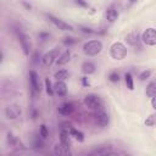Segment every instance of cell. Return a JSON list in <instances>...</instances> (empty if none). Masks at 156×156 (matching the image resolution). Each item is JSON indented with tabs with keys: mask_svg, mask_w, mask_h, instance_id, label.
<instances>
[{
	"mask_svg": "<svg viewBox=\"0 0 156 156\" xmlns=\"http://www.w3.org/2000/svg\"><path fill=\"white\" fill-rule=\"evenodd\" d=\"M102 50V43L100 40H89L83 45V52L88 56H95Z\"/></svg>",
	"mask_w": 156,
	"mask_h": 156,
	"instance_id": "obj_1",
	"label": "cell"
},
{
	"mask_svg": "<svg viewBox=\"0 0 156 156\" xmlns=\"http://www.w3.org/2000/svg\"><path fill=\"white\" fill-rule=\"evenodd\" d=\"M110 55L115 60H123L127 55V48L122 43L116 41L110 48Z\"/></svg>",
	"mask_w": 156,
	"mask_h": 156,
	"instance_id": "obj_2",
	"label": "cell"
},
{
	"mask_svg": "<svg viewBox=\"0 0 156 156\" xmlns=\"http://www.w3.org/2000/svg\"><path fill=\"white\" fill-rule=\"evenodd\" d=\"M93 116H94V122H95V124L99 126V127H101V128H105V127L108 124V122H110L108 115L102 110V107H101V108H98V110H94Z\"/></svg>",
	"mask_w": 156,
	"mask_h": 156,
	"instance_id": "obj_3",
	"label": "cell"
},
{
	"mask_svg": "<svg viewBox=\"0 0 156 156\" xmlns=\"http://www.w3.org/2000/svg\"><path fill=\"white\" fill-rule=\"evenodd\" d=\"M84 105L90 108V110H98V108H101L102 107V101L101 99L95 95V94H88L85 98H84Z\"/></svg>",
	"mask_w": 156,
	"mask_h": 156,
	"instance_id": "obj_4",
	"label": "cell"
},
{
	"mask_svg": "<svg viewBox=\"0 0 156 156\" xmlns=\"http://www.w3.org/2000/svg\"><path fill=\"white\" fill-rule=\"evenodd\" d=\"M141 40L144 44L149 46L156 45V29L155 28H146L141 34Z\"/></svg>",
	"mask_w": 156,
	"mask_h": 156,
	"instance_id": "obj_5",
	"label": "cell"
},
{
	"mask_svg": "<svg viewBox=\"0 0 156 156\" xmlns=\"http://www.w3.org/2000/svg\"><path fill=\"white\" fill-rule=\"evenodd\" d=\"M15 33H16V35H17V38H18V41H20V44H21V46H22V50H23L24 55H29L30 44H29V41H28L27 35H26L20 28H16V29H15Z\"/></svg>",
	"mask_w": 156,
	"mask_h": 156,
	"instance_id": "obj_6",
	"label": "cell"
},
{
	"mask_svg": "<svg viewBox=\"0 0 156 156\" xmlns=\"http://www.w3.org/2000/svg\"><path fill=\"white\" fill-rule=\"evenodd\" d=\"M58 52H60V50H58L57 48H55V49L50 50L49 52H46L45 55H43V57H41V63H43V66H45V67L51 66V65L54 63V61L57 58Z\"/></svg>",
	"mask_w": 156,
	"mask_h": 156,
	"instance_id": "obj_7",
	"label": "cell"
},
{
	"mask_svg": "<svg viewBox=\"0 0 156 156\" xmlns=\"http://www.w3.org/2000/svg\"><path fill=\"white\" fill-rule=\"evenodd\" d=\"M48 18H49V21H50L55 27H57V28L61 29V30H73V27H72L71 24H68L67 22H65V21H62V20H60V18L52 16V15H48Z\"/></svg>",
	"mask_w": 156,
	"mask_h": 156,
	"instance_id": "obj_8",
	"label": "cell"
},
{
	"mask_svg": "<svg viewBox=\"0 0 156 156\" xmlns=\"http://www.w3.org/2000/svg\"><path fill=\"white\" fill-rule=\"evenodd\" d=\"M21 107L16 104H11V105H7L5 107V116L9 118V119H15L17 117H20L21 115Z\"/></svg>",
	"mask_w": 156,
	"mask_h": 156,
	"instance_id": "obj_9",
	"label": "cell"
},
{
	"mask_svg": "<svg viewBox=\"0 0 156 156\" xmlns=\"http://www.w3.org/2000/svg\"><path fill=\"white\" fill-rule=\"evenodd\" d=\"M29 83L34 91H37V93L41 91V84H40V79H39V76L37 74V72H34V71L29 72Z\"/></svg>",
	"mask_w": 156,
	"mask_h": 156,
	"instance_id": "obj_10",
	"label": "cell"
},
{
	"mask_svg": "<svg viewBox=\"0 0 156 156\" xmlns=\"http://www.w3.org/2000/svg\"><path fill=\"white\" fill-rule=\"evenodd\" d=\"M54 91L58 95V96H65L67 94V85L63 80H57L54 85Z\"/></svg>",
	"mask_w": 156,
	"mask_h": 156,
	"instance_id": "obj_11",
	"label": "cell"
},
{
	"mask_svg": "<svg viewBox=\"0 0 156 156\" xmlns=\"http://www.w3.org/2000/svg\"><path fill=\"white\" fill-rule=\"evenodd\" d=\"M74 111V105L72 102H65L58 106V112L63 116H69Z\"/></svg>",
	"mask_w": 156,
	"mask_h": 156,
	"instance_id": "obj_12",
	"label": "cell"
},
{
	"mask_svg": "<svg viewBox=\"0 0 156 156\" xmlns=\"http://www.w3.org/2000/svg\"><path fill=\"white\" fill-rule=\"evenodd\" d=\"M91 155H95V156H104V155H113L116 154V151L111 150L110 147H106V146H101L99 149H95L90 152Z\"/></svg>",
	"mask_w": 156,
	"mask_h": 156,
	"instance_id": "obj_13",
	"label": "cell"
},
{
	"mask_svg": "<svg viewBox=\"0 0 156 156\" xmlns=\"http://www.w3.org/2000/svg\"><path fill=\"white\" fill-rule=\"evenodd\" d=\"M69 130L68 129H65L62 128L61 132H60V143L67 147H69Z\"/></svg>",
	"mask_w": 156,
	"mask_h": 156,
	"instance_id": "obj_14",
	"label": "cell"
},
{
	"mask_svg": "<svg viewBox=\"0 0 156 156\" xmlns=\"http://www.w3.org/2000/svg\"><path fill=\"white\" fill-rule=\"evenodd\" d=\"M95 65L93 63V62H90V61H85L83 65H82V71H83V73L84 74H87V76H89V74H93L94 72H95Z\"/></svg>",
	"mask_w": 156,
	"mask_h": 156,
	"instance_id": "obj_15",
	"label": "cell"
},
{
	"mask_svg": "<svg viewBox=\"0 0 156 156\" xmlns=\"http://www.w3.org/2000/svg\"><path fill=\"white\" fill-rule=\"evenodd\" d=\"M126 40H127V43H128L129 45L136 46V45L139 44V34H138V32H133V33L128 34V35L126 37Z\"/></svg>",
	"mask_w": 156,
	"mask_h": 156,
	"instance_id": "obj_16",
	"label": "cell"
},
{
	"mask_svg": "<svg viewBox=\"0 0 156 156\" xmlns=\"http://www.w3.org/2000/svg\"><path fill=\"white\" fill-rule=\"evenodd\" d=\"M54 154L55 155H68L69 154V147L62 145L61 143L60 144H56L54 146Z\"/></svg>",
	"mask_w": 156,
	"mask_h": 156,
	"instance_id": "obj_17",
	"label": "cell"
},
{
	"mask_svg": "<svg viewBox=\"0 0 156 156\" xmlns=\"http://www.w3.org/2000/svg\"><path fill=\"white\" fill-rule=\"evenodd\" d=\"M117 18H118V12H117V10L113 9V7H108V9L106 10V20H107L108 22H115Z\"/></svg>",
	"mask_w": 156,
	"mask_h": 156,
	"instance_id": "obj_18",
	"label": "cell"
},
{
	"mask_svg": "<svg viewBox=\"0 0 156 156\" xmlns=\"http://www.w3.org/2000/svg\"><path fill=\"white\" fill-rule=\"evenodd\" d=\"M145 94H146L149 98H152V96L156 94V79L151 80V82H150V83L146 85Z\"/></svg>",
	"mask_w": 156,
	"mask_h": 156,
	"instance_id": "obj_19",
	"label": "cell"
},
{
	"mask_svg": "<svg viewBox=\"0 0 156 156\" xmlns=\"http://www.w3.org/2000/svg\"><path fill=\"white\" fill-rule=\"evenodd\" d=\"M69 57H71V52H69V50H66V51H65L63 54H61L60 57L56 60L57 66H62V65L67 63V62L69 61Z\"/></svg>",
	"mask_w": 156,
	"mask_h": 156,
	"instance_id": "obj_20",
	"label": "cell"
},
{
	"mask_svg": "<svg viewBox=\"0 0 156 156\" xmlns=\"http://www.w3.org/2000/svg\"><path fill=\"white\" fill-rule=\"evenodd\" d=\"M69 130V134L76 139V140H78V141H83L84 140V134L80 132V130H77V129H74V128H69L68 129Z\"/></svg>",
	"mask_w": 156,
	"mask_h": 156,
	"instance_id": "obj_21",
	"label": "cell"
},
{
	"mask_svg": "<svg viewBox=\"0 0 156 156\" xmlns=\"http://www.w3.org/2000/svg\"><path fill=\"white\" fill-rule=\"evenodd\" d=\"M55 78L57 80H65L68 78V71L67 69H60L55 73Z\"/></svg>",
	"mask_w": 156,
	"mask_h": 156,
	"instance_id": "obj_22",
	"label": "cell"
},
{
	"mask_svg": "<svg viewBox=\"0 0 156 156\" xmlns=\"http://www.w3.org/2000/svg\"><path fill=\"white\" fill-rule=\"evenodd\" d=\"M124 79H126L127 88H128L129 90H133V89H134V83H133V77H132V74H130V73H126Z\"/></svg>",
	"mask_w": 156,
	"mask_h": 156,
	"instance_id": "obj_23",
	"label": "cell"
},
{
	"mask_svg": "<svg viewBox=\"0 0 156 156\" xmlns=\"http://www.w3.org/2000/svg\"><path fill=\"white\" fill-rule=\"evenodd\" d=\"M43 136H40V134L38 136L34 138V141H33V145L35 149H43L44 147V141H43Z\"/></svg>",
	"mask_w": 156,
	"mask_h": 156,
	"instance_id": "obj_24",
	"label": "cell"
},
{
	"mask_svg": "<svg viewBox=\"0 0 156 156\" xmlns=\"http://www.w3.org/2000/svg\"><path fill=\"white\" fill-rule=\"evenodd\" d=\"M45 88H46V93H48V95L52 96L55 91H54V87L51 85V82H50L49 78H45Z\"/></svg>",
	"mask_w": 156,
	"mask_h": 156,
	"instance_id": "obj_25",
	"label": "cell"
},
{
	"mask_svg": "<svg viewBox=\"0 0 156 156\" xmlns=\"http://www.w3.org/2000/svg\"><path fill=\"white\" fill-rule=\"evenodd\" d=\"M155 124H156V115L152 113V115H150V116L145 119V126L152 127V126H155Z\"/></svg>",
	"mask_w": 156,
	"mask_h": 156,
	"instance_id": "obj_26",
	"label": "cell"
},
{
	"mask_svg": "<svg viewBox=\"0 0 156 156\" xmlns=\"http://www.w3.org/2000/svg\"><path fill=\"white\" fill-rule=\"evenodd\" d=\"M39 134H40V136H43L44 139H46V138L49 136V130H48V128H46L45 124H41V126H40V128H39Z\"/></svg>",
	"mask_w": 156,
	"mask_h": 156,
	"instance_id": "obj_27",
	"label": "cell"
},
{
	"mask_svg": "<svg viewBox=\"0 0 156 156\" xmlns=\"http://www.w3.org/2000/svg\"><path fill=\"white\" fill-rule=\"evenodd\" d=\"M150 76H151V71L145 69V71H143V72L139 74V79H140L141 82H144V80H146V79H147Z\"/></svg>",
	"mask_w": 156,
	"mask_h": 156,
	"instance_id": "obj_28",
	"label": "cell"
},
{
	"mask_svg": "<svg viewBox=\"0 0 156 156\" xmlns=\"http://www.w3.org/2000/svg\"><path fill=\"white\" fill-rule=\"evenodd\" d=\"M108 80L112 82V83H117L119 80V74L117 72H111L108 74Z\"/></svg>",
	"mask_w": 156,
	"mask_h": 156,
	"instance_id": "obj_29",
	"label": "cell"
},
{
	"mask_svg": "<svg viewBox=\"0 0 156 156\" xmlns=\"http://www.w3.org/2000/svg\"><path fill=\"white\" fill-rule=\"evenodd\" d=\"M7 144L9 145H15L16 144V139H15V136L11 133L7 134Z\"/></svg>",
	"mask_w": 156,
	"mask_h": 156,
	"instance_id": "obj_30",
	"label": "cell"
},
{
	"mask_svg": "<svg viewBox=\"0 0 156 156\" xmlns=\"http://www.w3.org/2000/svg\"><path fill=\"white\" fill-rule=\"evenodd\" d=\"M74 2L79 6H82V7H88V2L85 0H74Z\"/></svg>",
	"mask_w": 156,
	"mask_h": 156,
	"instance_id": "obj_31",
	"label": "cell"
},
{
	"mask_svg": "<svg viewBox=\"0 0 156 156\" xmlns=\"http://www.w3.org/2000/svg\"><path fill=\"white\" fill-rule=\"evenodd\" d=\"M80 30L83 33H88V34H91V33H95L94 30H91V28H87V27H80Z\"/></svg>",
	"mask_w": 156,
	"mask_h": 156,
	"instance_id": "obj_32",
	"label": "cell"
},
{
	"mask_svg": "<svg viewBox=\"0 0 156 156\" xmlns=\"http://www.w3.org/2000/svg\"><path fill=\"white\" fill-rule=\"evenodd\" d=\"M151 106H152L154 110H156V94L151 98Z\"/></svg>",
	"mask_w": 156,
	"mask_h": 156,
	"instance_id": "obj_33",
	"label": "cell"
},
{
	"mask_svg": "<svg viewBox=\"0 0 156 156\" xmlns=\"http://www.w3.org/2000/svg\"><path fill=\"white\" fill-rule=\"evenodd\" d=\"M65 39H66V40L63 41L65 44H68V45H69V44H73V43H76V40H74L73 38H65Z\"/></svg>",
	"mask_w": 156,
	"mask_h": 156,
	"instance_id": "obj_34",
	"label": "cell"
},
{
	"mask_svg": "<svg viewBox=\"0 0 156 156\" xmlns=\"http://www.w3.org/2000/svg\"><path fill=\"white\" fill-rule=\"evenodd\" d=\"M82 80H83V85H85V87H87V85H89V80H88V78H87V77H83V78H82Z\"/></svg>",
	"mask_w": 156,
	"mask_h": 156,
	"instance_id": "obj_35",
	"label": "cell"
},
{
	"mask_svg": "<svg viewBox=\"0 0 156 156\" xmlns=\"http://www.w3.org/2000/svg\"><path fill=\"white\" fill-rule=\"evenodd\" d=\"M129 1H130V2H132V4H133V2H136V1H138V0H129Z\"/></svg>",
	"mask_w": 156,
	"mask_h": 156,
	"instance_id": "obj_36",
	"label": "cell"
}]
</instances>
